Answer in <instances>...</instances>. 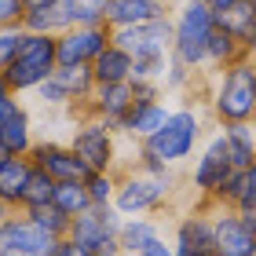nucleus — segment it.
Segmentation results:
<instances>
[{
    "instance_id": "cd10ccee",
    "label": "nucleus",
    "mask_w": 256,
    "mask_h": 256,
    "mask_svg": "<svg viewBox=\"0 0 256 256\" xmlns=\"http://www.w3.org/2000/svg\"><path fill=\"white\" fill-rule=\"evenodd\" d=\"M52 205L62 208V212L74 220L80 216L84 208H92L88 202V190H84V180H66V183H55V194H52Z\"/></svg>"
},
{
    "instance_id": "c9c22d12",
    "label": "nucleus",
    "mask_w": 256,
    "mask_h": 256,
    "mask_svg": "<svg viewBox=\"0 0 256 256\" xmlns=\"http://www.w3.org/2000/svg\"><path fill=\"white\" fill-rule=\"evenodd\" d=\"M110 0H77L80 15H77V26H99L102 22V8H106Z\"/></svg>"
},
{
    "instance_id": "f03ea898",
    "label": "nucleus",
    "mask_w": 256,
    "mask_h": 256,
    "mask_svg": "<svg viewBox=\"0 0 256 256\" xmlns=\"http://www.w3.org/2000/svg\"><path fill=\"white\" fill-rule=\"evenodd\" d=\"M198 139H202V118H198V110L194 106H180V110L168 114L165 124H161L154 136L139 143V154L154 158V161L172 168V165H180L183 158L194 154Z\"/></svg>"
},
{
    "instance_id": "39448f33",
    "label": "nucleus",
    "mask_w": 256,
    "mask_h": 256,
    "mask_svg": "<svg viewBox=\"0 0 256 256\" xmlns=\"http://www.w3.org/2000/svg\"><path fill=\"white\" fill-rule=\"evenodd\" d=\"M121 212L114 205H92L80 216L70 220L66 238L80 249V256H124L118 246V227H121Z\"/></svg>"
},
{
    "instance_id": "49530a36",
    "label": "nucleus",
    "mask_w": 256,
    "mask_h": 256,
    "mask_svg": "<svg viewBox=\"0 0 256 256\" xmlns=\"http://www.w3.org/2000/svg\"><path fill=\"white\" fill-rule=\"evenodd\" d=\"M252 124H256V110H252Z\"/></svg>"
},
{
    "instance_id": "ddd939ff",
    "label": "nucleus",
    "mask_w": 256,
    "mask_h": 256,
    "mask_svg": "<svg viewBox=\"0 0 256 256\" xmlns=\"http://www.w3.org/2000/svg\"><path fill=\"white\" fill-rule=\"evenodd\" d=\"M212 238H216V256H256V238L242 224L234 208L216 205L212 212Z\"/></svg>"
},
{
    "instance_id": "37998d69",
    "label": "nucleus",
    "mask_w": 256,
    "mask_h": 256,
    "mask_svg": "<svg viewBox=\"0 0 256 256\" xmlns=\"http://www.w3.org/2000/svg\"><path fill=\"white\" fill-rule=\"evenodd\" d=\"M8 96H15V92L8 88V80H4V74H0V99H8Z\"/></svg>"
},
{
    "instance_id": "7c9ffc66",
    "label": "nucleus",
    "mask_w": 256,
    "mask_h": 256,
    "mask_svg": "<svg viewBox=\"0 0 256 256\" xmlns=\"http://www.w3.org/2000/svg\"><path fill=\"white\" fill-rule=\"evenodd\" d=\"M84 190L92 205H114L118 194V172H88L84 176Z\"/></svg>"
},
{
    "instance_id": "9b49d317",
    "label": "nucleus",
    "mask_w": 256,
    "mask_h": 256,
    "mask_svg": "<svg viewBox=\"0 0 256 256\" xmlns=\"http://www.w3.org/2000/svg\"><path fill=\"white\" fill-rule=\"evenodd\" d=\"M230 172H234V165H230V158H227V139H224V132H216L194 161V190L208 202V198L227 183Z\"/></svg>"
},
{
    "instance_id": "393cba45",
    "label": "nucleus",
    "mask_w": 256,
    "mask_h": 256,
    "mask_svg": "<svg viewBox=\"0 0 256 256\" xmlns=\"http://www.w3.org/2000/svg\"><path fill=\"white\" fill-rule=\"evenodd\" d=\"M55 80L62 84V92L70 96V106H84L96 92V77H92V66H55Z\"/></svg>"
},
{
    "instance_id": "f704fd0d",
    "label": "nucleus",
    "mask_w": 256,
    "mask_h": 256,
    "mask_svg": "<svg viewBox=\"0 0 256 256\" xmlns=\"http://www.w3.org/2000/svg\"><path fill=\"white\" fill-rule=\"evenodd\" d=\"M26 18V4L22 0H0V30H15Z\"/></svg>"
},
{
    "instance_id": "79ce46f5",
    "label": "nucleus",
    "mask_w": 256,
    "mask_h": 256,
    "mask_svg": "<svg viewBox=\"0 0 256 256\" xmlns=\"http://www.w3.org/2000/svg\"><path fill=\"white\" fill-rule=\"evenodd\" d=\"M22 4H26V11H40V8L55 4V0H22Z\"/></svg>"
},
{
    "instance_id": "20e7f679",
    "label": "nucleus",
    "mask_w": 256,
    "mask_h": 256,
    "mask_svg": "<svg viewBox=\"0 0 256 256\" xmlns=\"http://www.w3.org/2000/svg\"><path fill=\"white\" fill-rule=\"evenodd\" d=\"M55 37H48V33H26L15 52V59L8 62L4 70V80L8 88L15 92V96H22V92H37L44 80H48L55 74Z\"/></svg>"
},
{
    "instance_id": "a878e982",
    "label": "nucleus",
    "mask_w": 256,
    "mask_h": 256,
    "mask_svg": "<svg viewBox=\"0 0 256 256\" xmlns=\"http://www.w3.org/2000/svg\"><path fill=\"white\" fill-rule=\"evenodd\" d=\"M154 238H161V230H158L154 220H146V216H124L121 227H118V246L128 256H136L143 246H150Z\"/></svg>"
},
{
    "instance_id": "c03bdc74",
    "label": "nucleus",
    "mask_w": 256,
    "mask_h": 256,
    "mask_svg": "<svg viewBox=\"0 0 256 256\" xmlns=\"http://www.w3.org/2000/svg\"><path fill=\"white\" fill-rule=\"evenodd\" d=\"M4 158H11V150H8L4 143H0V161H4Z\"/></svg>"
},
{
    "instance_id": "09e8293b",
    "label": "nucleus",
    "mask_w": 256,
    "mask_h": 256,
    "mask_svg": "<svg viewBox=\"0 0 256 256\" xmlns=\"http://www.w3.org/2000/svg\"><path fill=\"white\" fill-rule=\"evenodd\" d=\"M252 165H256V158H252Z\"/></svg>"
},
{
    "instance_id": "1a4fd4ad",
    "label": "nucleus",
    "mask_w": 256,
    "mask_h": 256,
    "mask_svg": "<svg viewBox=\"0 0 256 256\" xmlns=\"http://www.w3.org/2000/svg\"><path fill=\"white\" fill-rule=\"evenodd\" d=\"M110 44V26H74L55 37V62L59 66H92L96 55Z\"/></svg>"
},
{
    "instance_id": "a211bd4d",
    "label": "nucleus",
    "mask_w": 256,
    "mask_h": 256,
    "mask_svg": "<svg viewBox=\"0 0 256 256\" xmlns=\"http://www.w3.org/2000/svg\"><path fill=\"white\" fill-rule=\"evenodd\" d=\"M208 205H224V208H234V212L256 208V165L234 168V172L227 176L224 187L208 198Z\"/></svg>"
},
{
    "instance_id": "aec40b11",
    "label": "nucleus",
    "mask_w": 256,
    "mask_h": 256,
    "mask_svg": "<svg viewBox=\"0 0 256 256\" xmlns=\"http://www.w3.org/2000/svg\"><path fill=\"white\" fill-rule=\"evenodd\" d=\"M30 172H33V161L22 154H11L0 161V205H8L11 212L22 208V190H26Z\"/></svg>"
},
{
    "instance_id": "4c0bfd02",
    "label": "nucleus",
    "mask_w": 256,
    "mask_h": 256,
    "mask_svg": "<svg viewBox=\"0 0 256 256\" xmlns=\"http://www.w3.org/2000/svg\"><path fill=\"white\" fill-rule=\"evenodd\" d=\"M48 256H80V249H77L70 238H55V246H52Z\"/></svg>"
},
{
    "instance_id": "bb28decb",
    "label": "nucleus",
    "mask_w": 256,
    "mask_h": 256,
    "mask_svg": "<svg viewBox=\"0 0 256 256\" xmlns=\"http://www.w3.org/2000/svg\"><path fill=\"white\" fill-rule=\"evenodd\" d=\"M238 59H246V48H242V44L230 37L227 30L212 26V33H208V44H205V66L224 70V66L238 62Z\"/></svg>"
},
{
    "instance_id": "f3484780",
    "label": "nucleus",
    "mask_w": 256,
    "mask_h": 256,
    "mask_svg": "<svg viewBox=\"0 0 256 256\" xmlns=\"http://www.w3.org/2000/svg\"><path fill=\"white\" fill-rule=\"evenodd\" d=\"M77 15H80L77 0H55V4L40 8V11H26L22 30H26V33H48V37H59V33L77 26Z\"/></svg>"
},
{
    "instance_id": "58836bf2",
    "label": "nucleus",
    "mask_w": 256,
    "mask_h": 256,
    "mask_svg": "<svg viewBox=\"0 0 256 256\" xmlns=\"http://www.w3.org/2000/svg\"><path fill=\"white\" fill-rule=\"evenodd\" d=\"M15 106H18V96H8V99H0V124H4L11 114H15Z\"/></svg>"
},
{
    "instance_id": "7ed1b4c3",
    "label": "nucleus",
    "mask_w": 256,
    "mask_h": 256,
    "mask_svg": "<svg viewBox=\"0 0 256 256\" xmlns=\"http://www.w3.org/2000/svg\"><path fill=\"white\" fill-rule=\"evenodd\" d=\"M216 26V15L202 0H183V8L172 18V59L194 70H205V44Z\"/></svg>"
},
{
    "instance_id": "c85d7f7f",
    "label": "nucleus",
    "mask_w": 256,
    "mask_h": 256,
    "mask_svg": "<svg viewBox=\"0 0 256 256\" xmlns=\"http://www.w3.org/2000/svg\"><path fill=\"white\" fill-rule=\"evenodd\" d=\"M22 212L30 216V224L33 227H40L44 234H52V238H66V230H70V216L62 212V208H55L52 202L48 205H37V208H22Z\"/></svg>"
},
{
    "instance_id": "6ab92c4d",
    "label": "nucleus",
    "mask_w": 256,
    "mask_h": 256,
    "mask_svg": "<svg viewBox=\"0 0 256 256\" xmlns=\"http://www.w3.org/2000/svg\"><path fill=\"white\" fill-rule=\"evenodd\" d=\"M216 26L227 30L246 48V55L256 48V8H252V0H238L227 11H216Z\"/></svg>"
},
{
    "instance_id": "de8ad7c7",
    "label": "nucleus",
    "mask_w": 256,
    "mask_h": 256,
    "mask_svg": "<svg viewBox=\"0 0 256 256\" xmlns=\"http://www.w3.org/2000/svg\"><path fill=\"white\" fill-rule=\"evenodd\" d=\"M252 8H256V0H252Z\"/></svg>"
},
{
    "instance_id": "5701e85b",
    "label": "nucleus",
    "mask_w": 256,
    "mask_h": 256,
    "mask_svg": "<svg viewBox=\"0 0 256 256\" xmlns=\"http://www.w3.org/2000/svg\"><path fill=\"white\" fill-rule=\"evenodd\" d=\"M220 132L227 139V158L234 168H249L256 158V124L238 121V124H220Z\"/></svg>"
},
{
    "instance_id": "b1692460",
    "label": "nucleus",
    "mask_w": 256,
    "mask_h": 256,
    "mask_svg": "<svg viewBox=\"0 0 256 256\" xmlns=\"http://www.w3.org/2000/svg\"><path fill=\"white\" fill-rule=\"evenodd\" d=\"M0 143H4L11 154H22V158H26L33 150V143H37V139H33V118H30V110L22 106V102L15 106V114L0 124Z\"/></svg>"
},
{
    "instance_id": "72a5a7b5",
    "label": "nucleus",
    "mask_w": 256,
    "mask_h": 256,
    "mask_svg": "<svg viewBox=\"0 0 256 256\" xmlns=\"http://www.w3.org/2000/svg\"><path fill=\"white\" fill-rule=\"evenodd\" d=\"M190 77H194V74H190V70L183 66V62H176V59H168V66H165V74H161V84L176 92V88H187V84H190Z\"/></svg>"
},
{
    "instance_id": "423d86ee",
    "label": "nucleus",
    "mask_w": 256,
    "mask_h": 256,
    "mask_svg": "<svg viewBox=\"0 0 256 256\" xmlns=\"http://www.w3.org/2000/svg\"><path fill=\"white\" fill-rule=\"evenodd\" d=\"M172 172L165 176H150V172H128V176H118V194H114V208L121 216H143V212H154L168 202L172 194Z\"/></svg>"
},
{
    "instance_id": "ea45409f",
    "label": "nucleus",
    "mask_w": 256,
    "mask_h": 256,
    "mask_svg": "<svg viewBox=\"0 0 256 256\" xmlns=\"http://www.w3.org/2000/svg\"><path fill=\"white\" fill-rule=\"evenodd\" d=\"M202 4H205V8L212 11V15H216V11H227L230 4H238V0H202Z\"/></svg>"
},
{
    "instance_id": "c756f323",
    "label": "nucleus",
    "mask_w": 256,
    "mask_h": 256,
    "mask_svg": "<svg viewBox=\"0 0 256 256\" xmlns=\"http://www.w3.org/2000/svg\"><path fill=\"white\" fill-rule=\"evenodd\" d=\"M52 194H55V180L48 176V172L33 168V172H30V180H26V190H22V208L48 205V202H52ZM22 208H18V212H22Z\"/></svg>"
},
{
    "instance_id": "e433bc0d",
    "label": "nucleus",
    "mask_w": 256,
    "mask_h": 256,
    "mask_svg": "<svg viewBox=\"0 0 256 256\" xmlns=\"http://www.w3.org/2000/svg\"><path fill=\"white\" fill-rule=\"evenodd\" d=\"M136 256H176V249H172V242H165V238H154L150 246H143Z\"/></svg>"
},
{
    "instance_id": "473e14b6",
    "label": "nucleus",
    "mask_w": 256,
    "mask_h": 256,
    "mask_svg": "<svg viewBox=\"0 0 256 256\" xmlns=\"http://www.w3.org/2000/svg\"><path fill=\"white\" fill-rule=\"evenodd\" d=\"M37 99L44 102V106H55V110H59V106H70V96L62 92V84H59L55 77H48V80L37 88Z\"/></svg>"
},
{
    "instance_id": "412c9836",
    "label": "nucleus",
    "mask_w": 256,
    "mask_h": 256,
    "mask_svg": "<svg viewBox=\"0 0 256 256\" xmlns=\"http://www.w3.org/2000/svg\"><path fill=\"white\" fill-rule=\"evenodd\" d=\"M168 114H172V110H168L161 99L136 102V106H132V110H128L124 118H121V128H118V132H124V136H136L139 143H143V139H150V136H154L161 124H165V118H168Z\"/></svg>"
},
{
    "instance_id": "2eb2a0df",
    "label": "nucleus",
    "mask_w": 256,
    "mask_h": 256,
    "mask_svg": "<svg viewBox=\"0 0 256 256\" xmlns=\"http://www.w3.org/2000/svg\"><path fill=\"white\" fill-rule=\"evenodd\" d=\"M176 249L194 252V256H216V238H212V212L205 208H194L190 216L180 220L176 227Z\"/></svg>"
},
{
    "instance_id": "6e6552de",
    "label": "nucleus",
    "mask_w": 256,
    "mask_h": 256,
    "mask_svg": "<svg viewBox=\"0 0 256 256\" xmlns=\"http://www.w3.org/2000/svg\"><path fill=\"white\" fill-rule=\"evenodd\" d=\"M74 150V158L84 165L88 172H114V158H118V143L114 132L99 118H84L74 128V139L66 143Z\"/></svg>"
},
{
    "instance_id": "9d476101",
    "label": "nucleus",
    "mask_w": 256,
    "mask_h": 256,
    "mask_svg": "<svg viewBox=\"0 0 256 256\" xmlns=\"http://www.w3.org/2000/svg\"><path fill=\"white\" fill-rule=\"evenodd\" d=\"M52 246L55 238L33 227L26 212H8L0 220V256H48Z\"/></svg>"
},
{
    "instance_id": "a18cd8bd",
    "label": "nucleus",
    "mask_w": 256,
    "mask_h": 256,
    "mask_svg": "<svg viewBox=\"0 0 256 256\" xmlns=\"http://www.w3.org/2000/svg\"><path fill=\"white\" fill-rule=\"evenodd\" d=\"M8 212H11V208H8V205H0V220H4V216H8Z\"/></svg>"
},
{
    "instance_id": "2f4dec72",
    "label": "nucleus",
    "mask_w": 256,
    "mask_h": 256,
    "mask_svg": "<svg viewBox=\"0 0 256 256\" xmlns=\"http://www.w3.org/2000/svg\"><path fill=\"white\" fill-rule=\"evenodd\" d=\"M22 37H26V30H22V26H15V30H0V74L8 70L11 59H15Z\"/></svg>"
},
{
    "instance_id": "4be33fe9",
    "label": "nucleus",
    "mask_w": 256,
    "mask_h": 256,
    "mask_svg": "<svg viewBox=\"0 0 256 256\" xmlns=\"http://www.w3.org/2000/svg\"><path fill=\"white\" fill-rule=\"evenodd\" d=\"M92 77H96V84H118V80H132V55L118 44H106L96 62H92Z\"/></svg>"
},
{
    "instance_id": "a19ab883",
    "label": "nucleus",
    "mask_w": 256,
    "mask_h": 256,
    "mask_svg": "<svg viewBox=\"0 0 256 256\" xmlns=\"http://www.w3.org/2000/svg\"><path fill=\"white\" fill-rule=\"evenodd\" d=\"M238 216H242V224H246L252 230V238H256V208H246V212H238Z\"/></svg>"
},
{
    "instance_id": "f8f14e48",
    "label": "nucleus",
    "mask_w": 256,
    "mask_h": 256,
    "mask_svg": "<svg viewBox=\"0 0 256 256\" xmlns=\"http://www.w3.org/2000/svg\"><path fill=\"white\" fill-rule=\"evenodd\" d=\"M136 106V84L132 80H118V84H96L92 99L84 102L88 118H99L110 132L121 128V118Z\"/></svg>"
},
{
    "instance_id": "0eeeda50",
    "label": "nucleus",
    "mask_w": 256,
    "mask_h": 256,
    "mask_svg": "<svg viewBox=\"0 0 256 256\" xmlns=\"http://www.w3.org/2000/svg\"><path fill=\"white\" fill-rule=\"evenodd\" d=\"M110 40L132 55V62L139 59H172V18L161 15L143 26H124L110 30Z\"/></svg>"
},
{
    "instance_id": "4468645a",
    "label": "nucleus",
    "mask_w": 256,
    "mask_h": 256,
    "mask_svg": "<svg viewBox=\"0 0 256 256\" xmlns=\"http://www.w3.org/2000/svg\"><path fill=\"white\" fill-rule=\"evenodd\" d=\"M33 161V168L48 172L55 183H66V180H84L88 168L80 165L74 158V150L62 146V143H52V139H40V143H33V150L26 154Z\"/></svg>"
},
{
    "instance_id": "dca6fc26",
    "label": "nucleus",
    "mask_w": 256,
    "mask_h": 256,
    "mask_svg": "<svg viewBox=\"0 0 256 256\" xmlns=\"http://www.w3.org/2000/svg\"><path fill=\"white\" fill-rule=\"evenodd\" d=\"M161 15H168L165 0H110L102 8V26L110 30H124V26H143Z\"/></svg>"
},
{
    "instance_id": "f257e3e1",
    "label": "nucleus",
    "mask_w": 256,
    "mask_h": 256,
    "mask_svg": "<svg viewBox=\"0 0 256 256\" xmlns=\"http://www.w3.org/2000/svg\"><path fill=\"white\" fill-rule=\"evenodd\" d=\"M256 110V62L238 59L224 66L220 74V84L212 92V118L220 124H238V121H252Z\"/></svg>"
}]
</instances>
